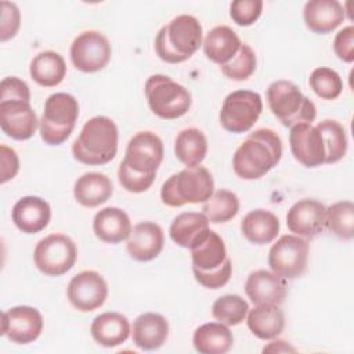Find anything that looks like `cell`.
<instances>
[{"label":"cell","instance_id":"cell-26","mask_svg":"<svg viewBox=\"0 0 354 354\" xmlns=\"http://www.w3.org/2000/svg\"><path fill=\"white\" fill-rule=\"evenodd\" d=\"M249 330L261 340H270L279 336L285 328L283 311L275 304H259L246 315Z\"/></svg>","mask_w":354,"mask_h":354},{"label":"cell","instance_id":"cell-17","mask_svg":"<svg viewBox=\"0 0 354 354\" xmlns=\"http://www.w3.org/2000/svg\"><path fill=\"white\" fill-rule=\"evenodd\" d=\"M289 144L292 155L303 166L317 167L325 163V145L317 126L300 123L290 127Z\"/></svg>","mask_w":354,"mask_h":354},{"label":"cell","instance_id":"cell-30","mask_svg":"<svg viewBox=\"0 0 354 354\" xmlns=\"http://www.w3.org/2000/svg\"><path fill=\"white\" fill-rule=\"evenodd\" d=\"M192 344L201 354H224L234 344L232 332L221 322H207L196 328Z\"/></svg>","mask_w":354,"mask_h":354},{"label":"cell","instance_id":"cell-32","mask_svg":"<svg viewBox=\"0 0 354 354\" xmlns=\"http://www.w3.org/2000/svg\"><path fill=\"white\" fill-rule=\"evenodd\" d=\"M207 230L209 220L203 213L184 212L173 220L169 234L174 243L189 249Z\"/></svg>","mask_w":354,"mask_h":354},{"label":"cell","instance_id":"cell-35","mask_svg":"<svg viewBox=\"0 0 354 354\" xmlns=\"http://www.w3.org/2000/svg\"><path fill=\"white\" fill-rule=\"evenodd\" d=\"M325 145V163L339 162L347 152V134L344 127L332 119H325L317 124Z\"/></svg>","mask_w":354,"mask_h":354},{"label":"cell","instance_id":"cell-29","mask_svg":"<svg viewBox=\"0 0 354 354\" xmlns=\"http://www.w3.org/2000/svg\"><path fill=\"white\" fill-rule=\"evenodd\" d=\"M241 231L250 243L267 245L277 238L279 232V220L270 210L256 209L242 218Z\"/></svg>","mask_w":354,"mask_h":354},{"label":"cell","instance_id":"cell-23","mask_svg":"<svg viewBox=\"0 0 354 354\" xmlns=\"http://www.w3.org/2000/svg\"><path fill=\"white\" fill-rule=\"evenodd\" d=\"M133 343L141 350H158L169 336V322L158 313H144L133 321Z\"/></svg>","mask_w":354,"mask_h":354},{"label":"cell","instance_id":"cell-39","mask_svg":"<svg viewBox=\"0 0 354 354\" xmlns=\"http://www.w3.org/2000/svg\"><path fill=\"white\" fill-rule=\"evenodd\" d=\"M256 54L250 46L242 43L238 53L224 65H221V72L231 80L242 82L249 79L256 69Z\"/></svg>","mask_w":354,"mask_h":354},{"label":"cell","instance_id":"cell-40","mask_svg":"<svg viewBox=\"0 0 354 354\" xmlns=\"http://www.w3.org/2000/svg\"><path fill=\"white\" fill-rule=\"evenodd\" d=\"M263 11L261 0H235L230 6V17L239 26L254 24Z\"/></svg>","mask_w":354,"mask_h":354},{"label":"cell","instance_id":"cell-36","mask_svg":"<svg viewBox=\"0 0 354 354\" xmlns=\"http://www.w3.org/2000/svg\"><path fill=\"white\" fill-rule=\"evenodd\" d=\"M325 227L340 239L354 236V205L351 201H340L330 205L325 213Z\"/></svg>","mask_w":354,"mask_h":354},{"label":"cell","instance_id":"cell-15","mask_svg":"<svg viewBox=\"0 0 354 354\" xmlns=\"http://www.w3.org/2000/svg\"><path fill=\"white\" fill-rule=\"evenodd\" d=\"M39 126L30 101L24 98H0V127L8 137L22 141L30 138Z\"/></svg>","mask_w":354,"mask_h":354},{"label":"cell","instance_id":"cell-27","mask_svg":"<svg viewBox=\"0 0 354 354\" xmlns=\"http://www.w3.org/2000/svg\"><path fill=\"white\" fill-rule=\"evenodd\" d=\"M113 192L112 181L102 173L88 171L80 176L73 185V196L84 207L105 203Z\"/></svg>","mask_w":354,"mask_h":354},{"label":"cell","instance_id":"cell-1","mask_svg":"<svg viewBox=\"0 0 354 354\" xmlns=\"http://www.w3.org/2000/svg\"><path fill=\"white\" fill-rule=\"evenodd\" d=\"M163 160V142L152 131H138L127 142L124 159L118 169L120 185L133 194L147 191L155 181Z\"/></svg>","mask_w":354,"mask_h":354},{"label":"cell","instance_id":"cell-10","mask_svg":"<svg viewBox=\"0 0 354 354\" xmlns=\"http://www.w3.org/2000/svg\"><path fill=\"white\" fill-rule=\"evenodd\" d=\"M77 249L73 241L64 234H50L40 239L33 252L35 266L48 277L66 274L76 263Z\"/></svg>","mask_w":354,"mask_h":354},{"label":"cell","instance_id":"cell-38","mask_svg":"<svg viewBox=\"0 0 354 354\" xmlns=\"http://www.w3.org/2000/svg\"><path fill=\"white\" fill-rule=\"evenodd\" d=\"M313 91L322 100H335L343 90L340 75L326 66L315 68L308 79Z\"/></svg>","mask_w":354,"mask_h":354},{"label":"cell","instance_id":"cell-9","mask_svg":"<svg viewBox=\"0 0 354 354\" xmlns=\"http://www.w3.org/2000/svg\"><path fill=\"white\" fill-rule=\"evenodd\" d=\"M151 111L162 119H177L191 106L189 91L166 75H152L144 86Z\"/></svg>","mask_w":354,"mask_h":354},{"label":"cell","instance_id":"cell-22","mask_svg":"<svg viewBox=\"0 0 354 354\" xmlns=\"http://www.w3.org/2000/svg\"><path fill=\"white\" fill-rule=\"evenodd\" d=\"M344 7L337 0H310L304 4L306 26L319 35L335 30L344 19Z\"/></svg>","mask_w":354,"mask_h":354},{"label":"cell","instance_id":"cell-12","mask_svg":"<svg viewBox=\"0 0 354 354\" xmlns=\"http://www.w3.org/2000/svg\"><path fill=\"white\" fill-rule=\"evenodd\" d=\"M308 259V242L299 236L282 235L268 252L271 271L285 279H295L304 274Z\"/></svg>","mask_w":354,"mask_h":354},{"label":"cell","instance_id":"cell-18","mask_svg":"<svg viewBox=\"0 0 354 354\" xmlns=\"http://www.w3.org/2000/svg\"><path fill=\"white\" fill-rule=\"evenodd\" d=\"M326 207L317 199H300L286 214V225L290 232L301 238H314L325 228Z\"/></svg>","mask_w":354,"mask_h":354},{"label":"cell","instance_id":"cell-21","mask_svg":"<svg viewBox=\"0 0 354 354\" xmlns=\"http://www.w3.org/2000/svg\"><path fill=\"white\" fill-rule=\"evenodd\" d=\"M15 227L25 234L43 231L51 218V207L40 196H24L18 199L11 212Z\"/></svg>","mask_w":354,"mask_h":354},{"label":"cell","instance_id":"cell-20","mask_svg":"<svg viewBox=\"0 0 354 354\" xmlns=\"http://www.w3.org/2000/svg\"><path fill=\"white\" fill-rule=\"evenodd\" d=\"M246 296L254 306H279L286 297L285 278L267 270H256L249 274L245 282Z\"/></svg>","mask_w":354,"mask_h":354},{"label":"cell","instance_id":"cell-25","mask_svg":"<svg viewBox=\"0 0 354 354\" xmlns=\"http://www.w3.org/2000/svg\"><path fill=\"white\" fill-rule=\"evenodd\" d=\"M90 333L100 346L116 347L127 340L130 335V324L123 314L108 311L93 319Z\"/></svg>","mask_w":354,"mask_h":354},{"label":"cell","instance_id":"cell-11","mask_svg":"<svg viewBox=\"0 0 354 354\" xmlns=\"http://www.w3.org/2000/svg\"><path fill=\"white\" fill-rule=\"evenodd\" d=\"M263 111L261 95L250 90L230 93L221 105L220 123L230 133H246L257 122Z\"/></svg>","mask_w":354,"mask_h":354},{"label":"cell","instance_id":"cell-5","mask_svg":"<svg viewBox=\"0 0 354 354\" xmlns=\"http://www.w3.org/2000/svg\"><path fill=\"white\" fill-rule=\"evenodd\" d=\"M202 46L201 22L188 14L173 18L162 26L155 39L158 57L167 64H180L191 58Z\"/></svg>","mask_w":354,"mask_h":354},{"label":"cell","instance_id":"cell-8","mask_svg":"<svg viewBox=\"0 0 354 354\" xmlns=\"http://www.w3.org/2000/svg\"><path fill=\"white\" fill-rule=\"evenodd\" d=\"M79 116L77 100L68 93L51 94L44 102L39 120L41 140L48 145H59L71 136Z\"/></svg>","mask_w":354,"mask_h":354},{"label":"cell","instance_id":"cell-4","mask_svg":"<svg viewBox=\"0 0 354 354\" xmlns=\"http://www.w3.org/2000/svg\"><path fill=\"white\" fill-rule=\"evenodd\" d=\"M118 127L108 116L88 119L72 144L73 158L90 166H101L111 162L118 152Z\"/></svg>","mask_w":354,"mask_h":354},{"label":"cell","instance_id":"cell-2","mask_svg":"<svg viewBox=\"0 0 354 354\" xmlns=\"http://www.w3.org/2000/svg\"><path fill=\"white\" fill-rule=\"evenodd\" d=\"M282 158V141L271 129H257L236 148L232 167L243 180H257L278 165Z\"/></svg>","mask_w":354,"mask_h":354},{"label":"cell","instance_id":"cell-6","mask_svg":"<svg viewBox=\"0 0 354 354\" xmlns=\"http://www.w3.org/2000/svg\"><path fill=\"white\" fill-rule=\"evenodd\" d=\"M212 173L203 166L185 167L170 176L162 185L160 199L166 206L180 207L185 203H203L213 195Z\"/></svg>","mask_w":354,"mask_h":354},{"label":"cell","instance_id":"cell-44","mask_svg":"<svg viewBox=\"0 0 354 354\" xmlns=\"http://www.w3.org/2000/svg\"><path fill=\"white\" fill-rule=\"evenodd\" d=\"M0 98H24L30 101V91L24 80L15 76H8L0 83Z\"/></svg>","mask_w":354,"mask_h":354},{"label":"cell","instance_id":"cell-43","mask_svg":"<svg viewBox=\"0 0 354 354\" xmlns=\"http://www.w3.org/2000/svg\"><path fill=\"white\" fill-rule=\"evenodd\" d=\"M0 166L1 184L14 178L19 170V159L17 152L4 144L0 147Z\"/></svg>","mask_w":354,"mask_h":354},{"label":"cell","instance_id":"cell-7","mask_svg":"<svg viewBox=\"0 0 354 354\" xmlns=\"http://www.w3.org/2000/svg\"><path fill=\"white\" fill-rule=\"evenodd\" d=\"M267 102L272 115L286 127L311 123L317 116L314 102L289 80H275L267 88Z\"/></svg>","mask_w":354,"mask_h":354},{"label":"cell","instance_id":"cell-33","mask_svg":"<svg viewBox=\"0 0 354 354\" xmlns=\"http://www.w3.org/2000/svg\"><path fill=\"white\" fill-rule=\"evenodd\" d=\"M174 153L187 167L199 166L207 153L206 136L196 127L181 130L174 141Z\"/></svg>","mask_w":354,"mask_h":354},{"label":"cell","instance_id":"cell-19","mask_svg":"<svg viewBox=\"0 0 354 354\" xmlns=\"http://www.w3.org/2000/svg\"><path fill=\"white\" fill-rule=\"evenodd\" d=\"M163 243L165 236L160 225L153 221H141L131 228L126 249L131 259L149 261L160 254Z\"/></svg>","mask_w":354,"mask_h":354},{"label":"cell","instance_id":"cell-24","mask_svg":"<svg viewBox=\"0 0 354 354\" xmlns=\"http://www.w3.org/2000/svg\"><path fill=\"white\" fill-rule=\"evenodd\" d=\"M93 230L100 241L115 245L129 238L131 223L124 210L111 206L100 210L94 216Z\"/></svg>","mask_w":354,"mask_h":354},{"label":"cell","instance_id":"cell-42","mask_svg":"<svg viewBox=\"0 0 354 354\" xmlns=\"http://www.w3.org/2000/svg\"><path fill=\"white\" fill-rule=\"evenodd\" d=\"M333 50L339 59L344 62L354 61V26L348 25L343 28L333 40Z\"/></svg>","mask_w":354,"mask_h":354},{"label":"cell","instance_id":"cell-31","mask_svg":"<svg viewBox=\"0 0 354 354\" xmlns=\"http://www.w3.org/2000/svg\"><path fill=\"white\" fill-rule=\"evenodd\" d=\"M30 77L41 87L58 86L66 75V64L55 51H41L30 62Z\"/></svg>","mask_w":354,"mask_h":354},{"label":"cell","instance_id":"cell-41","mask_svg":"<svg viewBox=\"0 0 354 354\" xmlns=\"http://www.w3.org/2000/svg\"><path fill=\"white\" fill-rule=\"evenodd\" d=\"M21 14L18 7L14 3L1 1V29H0V39L6 41L12 39L19 28Z\"/></svg>","mask_w":354,"mask_h":354},{"label":"cell","instance_id":"cell-3","mask_svg":"<svg viewBox=\"0 0 354 354\" xmlns=\"http://www.w3.org/2000/svg\"><path fill=\"white\" fill-rule=\"evenodd\" d=\"M192 272L195 279L207 289L224 286L232 272L225 243L213 230H207L191 248Z\"/></svg>","mask_w":354,"mask_h":354},{"label":"cell","instance_id":"cell-37","mask_svg":"<svg viewBox=\"0 0 354 354\" xmlns=\"http://www.w3.org/2000/svg\"><path fill=\"white\" fill-rule=\"evenodd\" d=\"M248 311L249 304L239 295L220 296L212 306L213 317L227 326L239 325L246 318Z\"/></svg>","mask_w":354,"mask_h":354},{"label":"cell","instance_id":"cell-13","mask_svg":"<svg viewBox=\"0 0 354 354\" xmlns=\"http://www.w3.org/2000/svg\"><path fill=\"white\" fill-rule=\"evenodd\" d=\"M111 44L97 30L82 32L71 44V61L82 72L93 73L104 69L111 59Z\"/></svg>","mask_w":354,"mask_h":354},{"label":"cell","instance_id":"cell-14","mask_svg":"<svg viewBox=\"0 0 354 354\" xmlns=\"http://www.w3.org/2000/svg\"><path fill=\"white\" fill-rule=\"evenodd\" d=\"M69 303L82 313L100 308L108 297V285L104 277L93 270L76 274L68 283Z\"/></svg>","mask_w":354,"mask_h":354},{"label":"cell","instance_id":"cell-34","mask_svg":"<svg viewBox=\"0 0 354 354\" xmlns=\"http://www.w3.org/2000/svg\"><path fill=\"white\" fill-rule=\"evenodd\" d=\"M239 212L238 196L228 189L216 191L206 202H203L202 213L207 217L209 223L220 224L234 218Z\"/></svg>","mask_w":354,"mask_h":354},{"label":"cell","instance_id":"cell-28","mask_svg":"<svg viewBox=\"0 0 354 354\" xmlns=\"http://www.w3.org/2000/svg\"><path fill=\"white\" fill-rule=\"evenodd\" d=\"M202 44L205 55L221 66L238 53L242 41L230 26L218 25L206 35Z\"/></svg>","mask_w":354,"mask_h":354},{"label":"cell","instance_id":"cell-45","mask_svg":"<svg viewBox=\"0 0 354 354\" xmlns=\"http://www.w3.org/2000/svg\"><path fill=\"white\" fill-rule=\"evenodd\" d=\"M288 351H296V350L295 347L288 344L285 340H274L263 348V353H288Z\"/></svg>","mask_w":354,"mask_h":354},{"label":"cell","instance_id":"cell-16","mask_svg":"<svg viewBox=\"0 0 354 354\" xmlns=\"http://www.w3.org/2000/svg\"><path fill=\"white\" fill-rule=\"evenodd\" d=\"M43 330L40 311L30 306H17L1 314V335L17 344L35 342Z\"/></svg>","mask_w":354,"mask_h":354}]
</instances>
